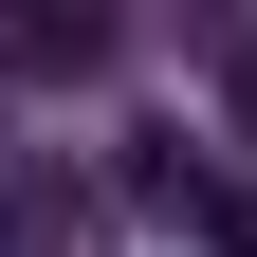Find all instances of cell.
I'll list each match as a JSON object with an SVG mask.
<instances>
[{"label":"cell","instance_id":"1","mask_svg":"<svg viewBox=\"0 0 257 257\" xmlns=\"http://www.w3.org/2000/svg\"><path fill=\"white\" fill-rule=\"evenodd\" d=\"M128 55V19H0V74L19 92H74V74H110Z\"/></svg>","mask_w":257,"mask_h":257},{"label":"cell","instance_id":"2","mask_svg":"<svg viewBox=\"0 0 257 257\" xmlns=\"http://www.w3.org/2000/svg\"><path fill=\"white\" fill-rule=\"evenodd\" d=\"M0 257H55V184H0Z\"/></svg>","mask_w":257,"mask_h":257},{"label":"cell","instance_id":"3","mask_svg":"<svg viewBox=\"0 0 257 257\" xmlns=\"http://www.w3.org/2000/svg\"><path fill=\"white\" fill-rule=\"evenodd\" d=\"M202 239H220V257H257V184H220V220H202Z\"/></svg>","mask_w":257,"mask_h":257},{"label":"cell","instance_id":"4","mask_svg":"<svg viewBox=\"0 0 257 257\" xmlns=\"http://www.w3.org/2000/svg\"><path fill=\"white\" fill-rule=\"evenodd\" d=\"M220 92H239V128H257V37H239V55H220Z\"/></svg>","mask_w":257,"mask_h":257}]
</instances>
